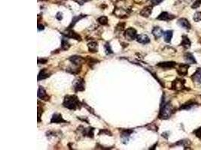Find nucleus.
Listing matches in <instances>:
<instances>
[{"label": "nucleus", "instance_id": "nucleus-1", "mask_svg": "<svg viewBox=\"0 0 201 150\" xmlns=\"http://www.w3.org/2000/svg\"><path fill=\"white\" fill-rule=\"evenodd\" d=\"M63 106L69 110H76L77 108H80L81 104L80 101L76 96H66L63 101Z\"/></svg>", "mask_w": 201, "mask_h": 150}, {"label": "nucleus", "instance_id": "nucleus-2", "mask_svg": "<svg viewBox=\"0 0 201 150\" xmlns=\"http://www.w3.org/2000/svg\"><path fill=\"white\" fill-rule=\"evenodd\" d=\"M173 112V107L170 102L163 103L160 106V111L159 113V118L162 119H167L171 116Z\"/></svg>", "mask_w": 201, "mask_h": 150}, {"label": "nucleus", "instance_id": "nucleus-3", "mask_svg": "<svg viewBox=\"0 0 201 150\" xmlns=\"http://www.w3.org/2000/svg\"><path fill=\"white\" fill-rule=\"evenodd\" d=\"M137 36L138 35H137L136 30L132 27L127 29V30L124 32V37L128 41H133V40L136 39Z\"/></svg>", "mask_w": 201, "mask_h": 150}, {"label": "nucleus", "instance_id": "nucleus-4", "mask_svg": "<svg viewBox=\"0 0 201 150\" xmlns=\"http://www.w3.org/2000/svg\"><path fill=\"white\" fill-rule=\"evenodd\" d=\"M73 88L75 89V92H82L85 90V81L82 78H78L74 80L73 83Z\"/></svg>", "mask_w": 201, "mask_h": 150}, {"label": "nucleus", "instance_id": "nucleus-5", "mask_svg": "<svg viewBox=\"0 0 201 150\" xmlns=\"http://www.w3.org/2000/svg\"><path fill=\"white\" fill-rule=\"evenodd\" d=\"M66 38H73V39H76L77 41H82V38L79 35L78 33H76V32H74L72 29L68 28V29H66L64 32L63 33Z\"/></svg>", "mask_w": 201, "mask_h": 150}, {"label": "nucleus", "instance_id": "nucleus-6", "mask_svg": "<svg viewBox=\"0 0 201 150\" xmlns=\"http://www.w3.org/2000/svg\"><path fill=\"white\" fill-rule=\"evenodd\" d=\"M175 16L173 14H169L168 12H166V11H163L162 12L158 17H157V20L159 21H172L173 19L175 18Z\"/></svg>", "mask_w": 201, "mask_h": 150}, {"label": "nucleus", "instance_id": "nucleus-7", "mask_svg": "<svg viewBox=\"0 0 201 150\" xmlns=\"http://www.w3.org/2000/svg\"><path fill=\"white\" fill-rule=\"evenodd\" d=\"M69 61L73 65H76L77 66H81L85 62V59H83L82 56H73L69 58Z\"/></svg>", "mask_w": 201, "mask_h": 150}, {"label": "nucleus", "instance_id": "nucleus-8", "mask_svg": "<svg viewBox=\"0 0 201 150\" xmlns=\"http://www.w3.org/2000/svg\"><path fill=\"white\" fill-rule=\"evenodd\" d=\"M184 83L185 80L176 79V80L173 82L172 87H173V89H176V90H180V89H183V87H184Z\"/></svg>", "mask_w": 201, "mask_h": 150}, {"label": "nucleus", "instance_id": "nucleus-9", "mask_svg": "<svg viewBox=\"0 0 201 150\" xmlns=\"http://www.w3.org/2000/svg\"><path fill=\"white\" fill-rule=\"evenodd\" d=\"M176 63L175 62H163L158 63L157 65V66L164 69H170L174 68L176 66Z\"/></svg>", "mask_w": 201, "mask_h": 150}, {"label": "nucleus", "instance_id": "nucleus-10", "mask_svg": "<svg viewBox=\"0 0 201 150\" xmlns=\"http://www.w3.org/2000/svg\"><path fill=\"white\" fill-rule=\"evenodd\" d=\"M178 25L180 26L181 27H182L183 29H190L191 26L190 23L186 20L185 18H181L179 19L177 22Z\"/></svg>", "mask_w": 201, "mask_h": 150}, {"label": "nucleus", "instance_id": "nucleus-11", "mask_svg": "<svg viewBox=\"0 0 201 150\" xmlns=\"http://www.w3.org/2000/svg\"><path fill=\"white\" fill-rule=\"evenodd\" d=\"M38 97L40 99H42V100H45V101L49 100V96L47 95V93H46V92H45V90L44 88L41 86H40L39 88Z\"/></svg>", "mask_w": 201, "mask_h": 150}, {"label": "nucleus", "instance_id": "nucleus-12", "mask_svg": "<svg viewBox=\"0 0 201 150\" xmlns=\"http://www.w3.org/2000/svg\"><path fill=\"white\" fill-rule=\"evenodd\" d=\"M50 122L51 123H61V122H66V121L62 117L61 114H60V113H54L53 116H52Z\"/></svg>", "mask_w": 201, "mask_h": 150}, {"label": "nucleus", "instance_id": "nucleus-13", "mask_svg": "<svg viewBox=\"0 0 201 150\" xmlns=\"http://www.w3.org/2000/svg\"><path fill=\"white\" fill-rule=\"evenodd\" d=\"M136 40L139 43L142 44H148V43L150 42L149 38L148 37V35H144V34L139 35L137 36Z\"/></svg>", "mask_w": 201, "mask_h": 150}, {"label": "nucleus", "instance_id": "nucleus-14", "mask_svg": "<svg viewBox=\"0 0 201 150\" xmlns=\"http://www.w3.org/2000/svg\"><path fill=\"white\" fill-rule=\"evenodd\" d=\"M188 65H180L179 68H178L177 72L181 76H185L188 74Z\"/></svg>", "mask_w": 201, "mask_h": 150}, {"label": "nucleus", "instance_id": "nucleus-15", "mask_svg": "<svg viewBox=\"0 0 201 150\" xmlns=\"http://www.w3.org/2000/svg\"><path fill=\"white\" fill-rule=\"evenodd\" d=\"M152 11V7L151 6H147L145 7L141 11H140V15L145 17H148L151 14Z\"/></svg>", "mask_w": 201, "mask_h": 150}, {"label": "nucleus", "instance_id": "nucleus-16", "mask_svg": "<svg viewBox=\"0 0 201 150\" xmlns=\"http://www.w3.org/2000/svg\"><path fill=\"white\" fill-rule=\"evenodd\" d=\"M49 76H50V73L47 71V69L46 68L42 69V70L40 71L39 74L38 75V80L39 81V80H44V79L47 78Z\"/></svg>", "mask_w": 201, "mask_h": 150}, {"label": "nucleus", "instance_id": "nucleus-17", "mask_svg": "<svg viewBox=\"0 0 201 150\" xmlns=\"http://www.w3.org/2000/svg\"><path fill=\"white\" fill-rule=\"evenodd\" d=\"M152 34H153V35L154 36V38H155L156 39H157V38H160L163 35V30L160 28V27L155 26V27H154V29H153Z\"/></svg>", "mask_w": 201, "mask_h": 150}, {"label": "nucleus", "instance_id": "nucleus-18", "mask_svg": "<svg viewBox=\"0 0 201 150\" xmlns=\"http://www.w3.org/2000/svg\"><path fill=\"white\" fill-rule=\"evenodd\" d=\"M181 45H182V47H184L185 49L190 48L191 41L190 40H189L188 38L186 35L182 36V43H181Z\"/></svg>", "mask_w": 201, "mask_h": 150}, {"label": "nucleus", "instance_id": "nucleus-19", "mask_svg": "<svg viewBox=\"0 0 201 150\" xmlns=\"http://www.w3.org/2000/svg\"><path fill=\"white\" fill-rule=\"evenodd\" d=\"M173 32L172 30H167L165 32H163V38H164V41L167 43H170L171 41L172 38H173Z\"/></svg>", "mask_w": 201, "mask_h": 150}, {"label": "nucleus", "instance_id": "nucleus-20", "mask_svg": "<svg viewBox=\"0 0 201 150\" xmlns=\"http://www.w3.org/2000/svg\"><path fill=\"white\" fill-rule=\"evenodd\" d=\"M192 80L197 83H200L201 81V68H198L192 76Z\"/></svg>", "mask_w": 201, "mask_h": 150}, {"label": "nucleus", "instance_id": "nucleus-21", "mask_svg": "<svg viewBox=\"0 0 201 150\" xmlns=\"http://www.w3.org/2000/svg\"><path fill=\"white\" fill-rule=\"evenodd\" d=\"M185 60H186V62L188 63H190V64H196L197 63L194 56L190 53H185Z\"/></svg>", "mask_w": 201, "mask_h": 150}, {"label": "nucleus", "instance_id": "nucleus-22", "mask_svg": "<svg viewBox=\"0 0 201 150\" xmlns=\"http://www.w3.org/2000/svg\"><path fill=\"white\" fill-rule=\"evenodd\" d=\"M88 49H89V51L91 53H96L98 50V44L97 43L95 42V41H91L88 44Z\"/></svg>", "mask_w": 201, "mask_h": 150}, {"label": "nucleus", "instance_id": "nucleus-23", "mask_svg": "<svg viewBox=\"0 0 201 150\" xmlns=\"http://www.w3.org/2000/svg\"><path fill=\"white\" fill-rule=\"evenodd\" d=\"M133 131H134L133 130H124V131H123L122 134H121V138H122L123 140L127 142L128 139H129V137L133 133Z\"/></svg>", "mask_w": 201, "mask_h": 150}, {"label": "nucleus", "instance_id": "nucleus-24", "mask_svg": "<svg viewBox=\"0 0 201 150\" xmlns=\"http://www.w3.org/2000/svg\"><path fill=\"white\" fill-rule=\"evenodd\" d=\"M86 17V15H83V14H81V15L77 16V17H73V19H72V23H71V24H70V26H69V29H72V27H73L75 25H76V24L78 22V21H79L81 20V19H82V18H83V17Z\"/></svg>", "mask_w": 201, "mask_h": 150}, {"label": "nucleus", "instance_id": "nucleus-25", "mask_svg": "<svg viewBox=\"0 0 201 150\" xmlns=\"http://www.w3.org/2000/svg\"><path fill=\"white\" fill-rule=\"evenodd\" d=\"M70 44L69 43V41H68L67 39H66V38H62V41H61V49L63 50H69V48L70 47Z\"/></svg>", "mask_w": 201, "mask_h": 150}, {"label": "nucleus", "instance_id": "nucleus-26", "mask_svg": "<svg viewBox=\"0 0 201 150\" xmlns=\"http://www.w3.org/2000/svg\"><path fill=\"white\" fill-rule=\"evenodd\" d=\"M93 131L94 129L92 128H84L83 129V134L84 135H88L90 138H93Z\"/></svg>", "mask_w": 201, "mask_h": 150}, {"label": "nucleus", "instance_id": "nucleus-27", "mask_svg": "<svg viewBox=\"0 0 201 150\" xmlns=\"http://www.w3.org/2000/svg\"><path fill=\"white\" fill-rule=\"evenodd\" d=\"M98 22L101 24V25L105 26L108 24V17H105V16H102V17H99L97 20Z\"/></svg>", "mask_w": 201, "mask_h": 150}, {"label": "nucleus", "instance_id": "nucleus-28", "mask_svg": "<svg viewBox=\"0 0 201 150\" xmlns=\"http://www.w3.org/2000/svg\"><path fill=\"white\" fill-rule=\"evenodd\" d=\"M194 105V102H191V101H189L188 102V103L185 104L184 105H182V107H180V110H188V109H190L191 107H192Z\"/></svg>", "mask_w": 201, "mask_h": 150}, {"label": "nucleus", "instance_id": "nucleus-29", "mask_svg": "<svg viewBox=\"0 0 201 150\" xmlns=\"http://www.w3.org/2000/svg\"><path fill=\"white\" fill-rule=\"evenodd\" d=\"M194 21L195 22H199L201 21V12H196L194 15Z\"/></svg>", "mask_w": 201, "mask_h": 150}, {"label": "nucleus", "instance_id": "nucleus-30", "mask_svg": "<svg viewBox=\"0 0 201 150\" xmlns=\"http://www.w3.org/2000/svg\"><path fill=\"white\" fill-rule=\"evenodd\" d=\"M105 52H106L107 54H111V53H113V52H112V48H111L110 45H109V44H108V43L105 44Z\"/></svg>", "mask_w": 201, "mask_h": 150}, {"label": "nucleus", "instance_id": "nucleus-31", "mask_svg": "<svg viewBox=\"0 0 201 150\" xmlns=\"http://www.w3.org/2000/svg\"><path fill=\"white\" fill-rule=\"evenodd\" d=\"M201 5V0H197V1H195L194 3L192 5V8H198V7L200 6V5Z\"/></svg>", "mask_w": 201, "mask_h": 150}, {"label": "nucleus", "instance_id": "nucleus-32", "mask_svg": "<svg viewBox=\"0 0 201 150\" xmlns=\"http://www.w3.org/2000/svg\"><path fill=\"white\" fill-rule=\"evenodd\" d=\"M194 133L196 135V136L197 137V138H201V127L200 128H198V129H197L196 131H194Z\"/></svg>", "mask_w": 201, "mask_h": 150}, {"label": "nucleus", "instance_id": "nucleus-33", "mask_svg": "<svg viewBox=\"0 0 201 150\" xmlns=\"http://www.w3.org/2000/svg\"><path fill=\"white\" fill-rule=\"evenodd\" d=\"M162 1H163V0H151V2H152L154 5H158V4H160Z\"/></svg>", "mask_w": 201, "mask_h": 150}, {"label": "nucleus", "instance_id": "nucleus-34", "mask_svg": "<svg viewBox=\"0 0 201 150\" xmlns=\"http://www.w3.org/2000/svg\"><path fill=\"white\" fill-rule=\"evenodd\" d=\"M47 62V60H42V59H39L38 63L39 64H45Z\"/></svg>", "mask_w": 201, "mask_h": 150}, {"label": "nucleus", "instance_id": "nucleus-35", "mask_svg": "<svg viewBox=\"0 0 201 150\" xmlns=\"http://www.w3.org/2000/svg\"><path fill=\"white\" fill-rule=\"evenodd\" d=\"M56 17H57V20H58V21H61L62 18H63V15H62V13H60V12L57 13V16H56Z\"/></svg>", "mask_w": 201, "mask_h": 150}, {"label": "nucleus", "instance_id": "nucleus-36", "mask_svg": "<svg viewBox=\"0 0 201 150\" xmlns=\"http://www.w3.org/2000/svg\"><path fill=\"white\" fill-rule=\"evenodd\" d=\"M45 29V27H44V26L43 25H41V24H39L38 25V29L39 30H43Z\"/></svg>", "mask_w": 201, "mask_h": 150}]
</instances>
